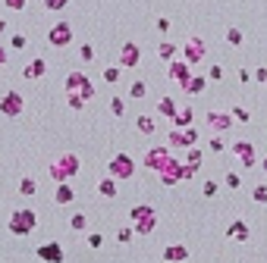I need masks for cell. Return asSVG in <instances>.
<instances>
[{
    "mask_svg": "<svg viewBox=\"0 0 267 263\" xmlns=\"http://www.w3.org/2000/svg\"><path fill=\"white\" fill-rule=\"evenodd\" d=\"M204 56H207V44L201 41L198 35H192L189 41H186V47H183V60H186L189 66H195V63H201Z\"/></svg>",
    "mask_w": 267,
    "mask_h": 263,
    "instance_id": "cell-1",
    "label": "cell"
},
{
    "mask_svg": "<svg viewBox=\"0 0 267 263\" xmlns=\"http://www.w3.org/2000/svg\"><path fill=\"white\" fill-rule=\"evenodd\" d=\"M66 91H69V94H76V91H79V97H82V101H88V97L95 94V88L88 85V79H85L82 72H69V79H66Z\"/></svg>",
    "mask_w": 267,
    "mask_h": 263,
    "instance_id": "cell-2",
    "label": "cell"
},
{
    "mask_svg": "<svg viewBox=\"0 0 267 263\" xmlns=\"http://www.w3.org/2000/svg\"><path fill=\"white\" fill-rule=\"evenodd\" d=\"M229 150H233V154L239 157V163H242L245 169H252V166L258 163V150H255V144H248V141H236Z\"/></svg>",
    "mask_w": 267,
    "mask_h": 263,
    "instance_id": "cell-3",
    "label": "cell"
},
{
    "mask_svg": "<svg viewBox=\"0 0 267 263\" xmlns=\"http://www.w3.org/2000/svg\"><path fill=\"white\" fill-rule=\"evenodd\" d=\"M135 173V163H132V157H126V154H116L113 160H110V176L113 179H129Z\"/></svg>",
    "mask_w": 267,
    "mask_h": 263,
    "instance_id": "cell-4",
    "label": "cell"
},
{
    "mask_svg": "<svg viewBox=\"0 0 267 263\" xmlns=\"http://www.w3.org/2000/svg\"><path fill=\"white\" fill-rule=\"evenodd\" d=\"M76 169H79V160H76L73 154H66V157H60L57 163L50 166V173H53V176H57V179L63 182V179H69V176H73Z\"/></svg>",
    "mask_w": 267,
    "mask_h": 263,
    "instance_id": "cell-5",
    "label": "cell"
},
{
    "mask_svg": "<svg viewBox=\"0 0 267 263\" xmlns=\"http://www.w3.org/2000/svg\"><path fill=\"white\" fill-rule=\"evenodd\" d=\"M160 179H164V185H176L180 179H186V166L180 163V160H167V166L160 169Z\"/></svg>",
    "mask_w": 267,
    "mask_h": 263,
    "instance_id": "cell-6",
    "label": "cell"
},
{
    "mask_svg": "<svg viewBox=\"0 0 267 263\" xmlns=\"http://www.w3.org/2000/svg\"><path fill=\"white\" fill-rule=\"evenodd\" d=\"M0 113H4V116H19V113H22V94L19 91L4 94V101H0Z\"/></svg>",
    "mask_w": 267,
    "mask_h": 263,
    "instance_id": "cell-7",
    "label": "cell"
},
{
    "mask_svg": "<svg viewBox=\"0 0 267 263\" xmlns=\"http://www.w3.org/2000/svg\"><path fill=\"white\" fill-rule=\"evenodd\" d=\"M207 125L217 132V135H223V132L233 128V116H229V113H223V110H214V113H207Z\"/></svg>",
    "mask_w": 267,
    "mask_h": 263,
    "instance_id": "cell-8",
    "label": "cell"
},
{
    "mask_svg": "<svg viewBox=\"0 0 267 263\" xmlns=\"http://www.w3.org/2000/svg\"><path fill=\"white\" fill-rule=\"evenodd\" d=\"M47 38H50V44H53V47H66L69 41H73V28H69V22H57V25L50 28Z\"/></svg>",
    "mask_w": 267,
    "mask_h": 263,
    "instance_id": "cell-9",
    "label": "cell"
},
{
    "mask_svg": "<svg viewBox=\"0 0 267 263\" xmlns=\"http://www.w3.org/2000/svg\"><path fill=\"white\" fill-rule=\"evenodd\" d=\"M170 144H176V147H195L198 144V132L195 128H180V132H170Z\"/></svg>",
    "mask_w": 267,
    "mask_h": 263,
    "instance_id": "cell-10",
    "label": "cell"
},
{
    "mask_svg": "<svg viewBox=\"0 0 267 263\" xmlns=\"http://www.w3.org/2000/svg\"><path fill=\"white\" fill-rule=\"evenodd\" d=\"M167 160H170V150H167V147H151L148 157H145V166H148V169H157V173H160V169L167 166Z\"/></svg>",
    "mask_w": 267,
    "mask_h": 263,
    "instance_id": "cell-11",
    "label": "cell"
},
{
    "mask_svg": "<svg viewBox=\"0 0 267 263\" xmlns=\"http://www.w3.org/2000/svg\"><path fill=\"white\" fill-rule=\"evenodd\" d=\"M138 60H141L138 44H135V41H126V44H123V50H120V63L126 66V69H132V66H138Z\"/></svg>",
    "mask_w": 267,
    "mask_h": 263,
    "instance_id": "cell-12",
    "label": "cell"
},
{
    "mask_svg": "<svg viewBox=\"0 0 267 263\" xmlns=\"http://www.w3.org/2000/svg\"><path fill=\"white\" fill-rule=\"evenodd\" d=\"M170 79H173V82H180V85H186V82L192 79L189 63H186V60H173V63H170Z\"/></svg>",
    "mask_w": 267,
    "mask_h": 263,
    "instance_id": "cell-13",
    "label": "cell"
},
{
    "mask_svg": "<svg viewBox=\"0 0 267 263\" xmlns=\"http://www.w3.org/2000/svg\"><path fill=\"white\" fill-rule=\"evenodd\" d=\"M192 107H180L176 110V116H173V128H192Z\"/></svg>",
    "mask_w": 267,
    "mask_h": 263,
    "instance_id": "cell-14",
    "label": "cell"
},
{
    "mask_svg": "<svg viewBox=\"0 0 267 263\" xmlns=\"http://www.w3.org/2000/svg\"><path fill=\"white\" fill-rule=\"evenodd\" d=\"M204 88H207V79H204V75H192V79L183 85V91H186V94H201Z\"/></svg>",
    "mask_w": 267,
    "mask_h": 263,
    "instance_id": "cell-15",
    "label": "cell"
},
{
    "mask_svg": "<svg viewBox=\"0 0 267 263\" xmlns=\"http://www.w3.org/2000/svg\"><path fill=\"white\" fill-rule=\"evenodd\" d=\"M226 235H229V238H236V241H245V238H248V225H245L242 219H236V222H229Z\"/></svg>",
    "mask_w": 267,
    "mask_h": 263,
    "instance_id": "cell-16",
    "label": "cell"
},
{
    "mask_svg": "<svg viewBox=\"0 0 267 263\" xmlns=\"http://www.w3.org/2000/svg\"><path fill=\"white\" fill-rule=\"evenodd\" d=\"M157 110H160V113H164V116H167V119H173V116H176V110H180V107H176V101H173V97H160V104H157Z\"/></svg>",
    "mask_w": 267,
    "mask_h": 263,
    "instance_id": "cell-17",
    "label": "cell"
},
{
    "mask_svg": "<svg viewBox=\"0 0 267 263\" xmlns=\"http://www.w3.org/2000/svg\"><path fill=\"white\" fill-rule=\"evenodd\" d=\"M189 257V251L183 248V244H170V248L164 251V260H186Z\"/></svg>",
    "mask_w": 267,
    "mask_h": 263,
    "instance_id": "cell-18",
    "label": "cell"
},
{
    "mask_svg": "<svg viewBox=\"0 0 267 263\" xmlns=\"http://www.w3.org/2000/svg\"><path fill=\"white\" fill-rule=\"evenodd\" d=\"M44 72H47V63L44 60H35V63L25 66V79H35V75H44Z\"/></svg>",
    "mask_w": 267,
    "mask_h": 263,
    "instance_id": "cell-19",
    "label": "cell"
},
{
    "mask_svg": "<svg viewBox=\"0 0 267 263\" xmlns=\"http://www.w3.org/2000/svg\"><path fill=\"white\" fill-rule=\"evenodd\" d=\"M157 53H160V60H167V63H173V60H176V44L164 41V44L157 47Z\"/></svg>",
    "mask_w": 267,
    "mask_h": 263,
    "instance_id": "cell-20",
    "label": "cell"
},
{
    "mask_svg": "<svg viewBox=\"0 0 267 263\" xmlns=\"http://www.w3.org/2000/svg\"><path fill=\"white\" fill-rule=\"evenodd\" d=\"M138 132H141V135H154V119L151 116H138Z\"/></svg>",
    "mask_w": 267,
    "mask_h": 263,
    "instance_id": "cell-21",
    "label": "cell"
},
{
    "mask_svg": "<svg viewBox=\"0 0 267 263\" xmlns=\"http://www.w3.org/2000/svg\"><path fill=\"white\" fill-rule=\"evenodd\" d=\"M229 116H233V122H252V113L242 110V107H233V110H229Z\"/></svg>",
    "mask_w": 267,
    "mask_h": 263,
    "instance_id": "cell-22",
    "label": "cell"
},
{
    "mask_svg": "<svg viewBox=\"0 0 267 263\" xmlns=\"http://www.w3.org/2000/svg\"><path fill=\"white\" fill-rule=\"evenodd\" d=\"M41 257H44V260H50V263H60V260H63L57 244H50V248H44V251H41Z\"/></svg>",
    "mask_w": 267,
    "mask_h": 263,
    "instance_id": "cell-23",
    "label": "cell"
},
{
    "mask_svg": "<svg viewBox=\"0 0 267 263\" xmlns=\"http://www.w3.org/2000/svg\"><path fill=\"white\" fill-rule=\"evenodd\" d=\"M98 191H101L104 198H113V194H116V185H113V179H104V182L98 185Z\"/></svg>",
    "mask_w": 267,
    "mask_h": 263,
    "instance_id": "cell-24",
    "label": "cell"
},
{
    "mask_svg": "<svg viewBox=\"0 0 267 263\" xmlns=\"http://www.w3.org/2000/svg\"><path fill=\"white\" fill-rule=\"evenodd\" d=\"M207 147H211V150H214V154H223V150H226V141H223V138H220V135H214V138H211V141H207Z\"/></svg>",
    "mask_w": 267,
    "mask_h": 263,
    "instance_id": "cell-25",
    "label": "cell"
},
{
    "mask_svg": "<svg viewBox=\"0 0 267 263\" xmlns=\"http://www.w3.org/2000/svg\"><path fill=\"white\" fill-rule=\"evenodd\" d=\"M57 201H60V204L73 201V188H69V185H60V188H57Z\"/></svg>",
    "mask_w": 267,
    "mask_h": 263,
    "instance_id": "cell-26",
    "label": "cell"
},
{
    "mask_svg": "<svg viewBox=\"0 0 267 263\" xmlns=\"http://www.w3.org/2000/svg\"><path fill=\"white\" fill-rule=\"evenodd\" d=\"M226 41L233 44V47H239V44H242V31H239V28H229V31H226Z\"/></svg>",
    "mask_w": 267,
    "mask_h": 263,
    "instance_id": "cell-27",
    "label": "cell"
},
{
    "mask_svg": "<svg viewBox=\"0 0 267 263\" xmlns=\"http://www.w3.org/2000/svg\"><path fill=\"white\" fill-rule=\"evenodd\" d=\"M79 56H82L85 63H92V60H95V47H92V44H82V47H79Z\"/></svg>",
    "mask_w": 267,
    "mask_h": 263,
    "instance_id": "cell-28",
    "label": "cell"
},
{
    "mask_svg": "<svg viewBox=\"0 0 267 263\" xmlns=\"http://www.w3.org/2000/svg\"><path fill=\"white\" fill-rule=\"evenodd\" d=\"M198 163H201V150H198V147H192V150H189V166H192V169H198Z\"/></svg>",
    "mask_w": 267,
    "mask_h": 263,
    "instance_id": "cell-29",
    "label": "cell"
},
{
    "mask_svg": "<svg viewBox=\"0 0 267 263\" xmlns=\"http://www.w3.org/2000/svg\"><path fill=\"white\" fill-rule=\"evenodd\" d=\"M145 82H132V88H129V94H132V97H145Z\"/></svg>",
    "mask_w": 267,
    "mask_h": 263,
    "instance_id": "cell-30",
    "label": "cell"
},
{
    "mask_svg": "<svg viewBox=\"0 0 267 263\" xmlns=\"http://www.w3.org/2000/svg\"><path fill=\"white\" fill-rule=\"evenodd\" d=\"M110 110H113V116H123V113H126V104H123L120 97H113L110 101Z\"/></svg>",
    "mask_w": 267,
    "mask_h": 263,
    "instance_id": "cell-31",
    "label": "cell"
},
{
    "mask_svg": "<svg viewBox=\"0 0 267 263\" xmlns=\"http://www.w3.org/2000/svg\"><path fill=\"white\" fill-rule=\"evenodd\" d=\"M252 198H255L258 204H267V188H264V185H258L255 191H252Z\"/></svg>",
    "mask_w": 267,
    "mask_h": 263,
    "instance_id": "cell-32",
    "label": "cell"
},
{
    "mask_svg": "<svg viewBox=\"0 0 267 263\" xmlns=\"http://www.w3.org/2000/svg\"><path fill=\"white\" fill-rule=\"evenodd\" d=\"M44 7L47 10H63V7H69V0H44Z\"/></svg>",
    "mask_w": 267,
    "mask_h": 263,
    "instance_id": "cell-33",
    "label": "cell"
},
{
    "mask_svg": "<svg viewBox=\"0 0 267 263\" xmlns=\"http://www.w3.org/2000/svg\"><path fill=\"white\" fill-rule=\"evenodd\" d=\"M104 79H107V82H116V79H120V69H116V66L104 69Z\"/></svg>",
    "mask_w": 267,
    "mask_h": 263,
    "instance_id": "cell-34",
    "label": "cell"
},
{
    "mask_svg": "<svg viewBox=\"0 0 267 263\" xmlns=\"http://www.w3.org/2000/svg\"><path fill=\"white\" fill-rule=\"evenodd\" d=\"M207 75H211L214 82H217V79H223V66H211V69H207Z\"/></svg>",
    "mask_w": 267,
    "mask_h": 263,
    "instance_id": "cell-35",
    "label": "cell"
},
{
    "mask_svg": "<svg viewBox=\"0 0 267 263\" xmlns=\"http://www.w3.org/2000/svg\"><path fill=\"white\" fill-rule=\"evenodd\" d=\"M226 185H229V188H239V185H242V179H239L236 173H229V176H226Z\"/></svg>",
    "mask_w": 267,
    "mask_h": 263,
    "instance_id": "cell-36",
    "label": "cell"
},
{
    "mask_svg": "<svg viewBox=\"0 0 267 263\" xmlns=\"http://www.w3.org/2000/svg\"><path fill=\"white\" fill-rule=\"evenodd\" d=\"M10 10H25V0H4Z\"/></svg>",
    "mask_w": 267,
    "mask_h": 263,
    "instance_id": "cell-37",
    "label": "cell"
},
{
    "mask_svg": "<svg viewBox=\"0 0 267 263\" xmlns=\"http://www.w3.org/2000/svg\"><path fill=\"white\" fill-rule=\"evenodd\" d=\"M255 79H258L261 85H267V66H261V69H255Z\"/></svg>",
    "mask_w": 267,
    "mask_h": 263,
    "instance_id": "cell-38",
    "label": "cell"
},
{
    "mask_svg": "<svg viewBox=\"0 0 267 263\" xmlns=\"http://www.w3.org/2000/svg\"><path fill=\"white\" fill-rule=\"evenodd\" d=\"M13 47L22 50V47H25V35H13Z\"/></svg>",
    "mask_w": 267,
    "mask_h": 263,
    "instance_id": "cell-39",
    "label": "cell"
},
{
    "mask_svg": "<svg viewBox=\"0 0 267 263\" xmlns=\"http://www.w3.org/2000/svg\"><path fill=\"white\" fill-rule=\"evenodd\" d=\"M201 191H204L207 198H214V194H217V185H214V182H204V188H201Z\"/></svg>",
    "mask_w": 267,
    "mask_h": 263,
    "instance_id": "cell-40",
    "label": "cell"
},
{
    "mask_svg": "<svg viewBox=\"0 0 267 263\" xmlns=\"http://www.w3.org/2000/svg\"><path fill=\"white\" fill-rule=\"evenodd\" d=\"M69 104H73V110H82V104H85V101L79 97V94H69Z\"/></svg>",
    "mask_w": 267,
    "mask_h": 263,
    "instance_id": "cell-41",
    "label": "cell"
},
{
    "mask_svg": "<svg viewBox=\"0 0 267 263\" xmlns=\"http://www.w3.org/2000/svg\"><path fill=\"white\" fill-rule=\"evenodd\" d=\"M22 191H25V194L35 191V182H32V179H22Z\"/></svg>",
    "mask_w": 267,
    "mask_h": 263,
    "instance_id": "cell-42",
    "label": "cell"
},
{
    "mask_svg": "<svg viewBox=\"0 0 267 263\" xmlns=\"http://www.w3.org/2000/svg\"><path fill=\"white\" fill-rule=\"evenodd\" d=\"M157 28L160 31H170V19H157Z\"/></svg>",
    "mask_w": 267,
    "mask_h": 263,
    "instance_id": "cell-43",
    "label": "cell"
},
{
    "mask_svg": "<svg viewBox=\"0 0 267 263\" xmlns=\"http://www.w3.org/2000/svg\"><path fill=\"white\" fill-rule=\"evenodd\" d=\"M239 82H252V72H248V69H239Z\"/></svg>",
    "mask_w": 267,
    "mask_h": 263,
    "instance_id": "cell-44",
    "label": "cell"
},
{
    "mask_svg": "<svg viewBox=\"0 0 267 263\" xmlns=\"http://www.w3.org/2000/svg\"><path fill=\"white\" fill-rule=\"evenodd\" d=\"M73 225L76 229H85V216H73Z\"/></svg>",
    "mask_w": 267,
    "mask_h": 263,
    "instance_id": "cell-45",
    "label": "cell"
},
{
    "mask_svg": "<svg viewBox=\"0 0 267 263\" xmlns=\"http://www.w3.org/2000/svg\"><path fill=\"white\" fill-rule=\"evenodd\" d=\"M4 63H7V50H4V47H0V66H4Z\"/></svg>",
    "mask_w": 267,
    "mask_h": 263,
    "instance_id": "cell-46",
    "label": "cell"
},
{
    "mask_svg": "<svg viewBox=\"0 0 267 263\" xmlns=\"http://www.w3.org/2000/svg\"><path fill=\"white\" fill-rule=\"evenodd\" d=\"M0 31H7V22H4V19H0Z\"/></svg>",
    "mask_w": 267,
    "mask_h": 263,
    "instance_id": "cell-47",
    "label": "cell"
},
{
    "mask_svg": "<svg viewBox=\"0 0 267 263\" xmlns=\"http://www.w3.org/2000/svg\"><path fill=\"white\" fill-rule=\"evenodd\" d=\"M261 166H264V173H267V160H264V163H261Z\"/></svg>",
    "mask_w": 267,
    "mask_h": 263,
    "instance_id": "cell-48",
    "label": "cell"
}]
</instances>
